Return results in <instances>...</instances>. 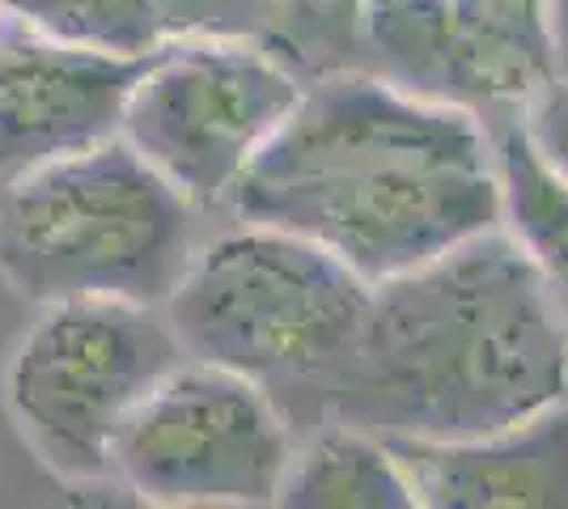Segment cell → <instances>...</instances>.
I'll return each mask as SVG.
<instances>
[{
  "label": "cell",
  "mask_w": 568,
  "mask_h": 509,
  "mask_svg": "<svg viewBox=\"0 0 568 509\" xmlns=\"http://www.w3.org/2000/svg\"><path fill=\"white\" fill-rule=\"evenodd\" d=\"M51 39L111 55H149L166 43L158 0H4Z\"/></svg>",
  "instance_id": "obj_14"
},
{
  "label": "cell",
  "mask_w": 568,
  "mask_h": 509,
  "mask_svg": "<svg viewBox=\"0 0 568 509\" xmlns=\"http://www.w3.org/2000/svg\"><path fill=\"white\" fill-rule=\"evenodd\" d=\"M369 306L374 285L323 246L237 221L195 246L162 315L183 357L255 383L297 437L332 416Z\"/></svg>",
  "instance_id": "obj_3"
},
{
  "label": "cell",
  "mask_w": 568,
  "mask_h": 509,
  "mask_svg": "<svg viewBox=\"0 0 568 509\" xmlns=\"http://www.w3.org/2000/svg\"><path fill=\"white\" fill-rule=\"evenodd\" d=\"M195 213L123 136L0 183V285L26 306H166L200 246Z\"/></svg>",
  "instance_id": "obj_4"
},
{
  "label": "cell",
  "mask_w": 568,
  "mask_h": 509,
  "mask_svg": "<svg viewBox=\"0 0 568 509\" xmlns=\"http://www.w3.org/2000/svg\"><path fill=\"white\" fill-rule=\"evenodd\" d=\"M521 136L568 192V77H556L544 94L521 111Z\"/></svg>",
  "instance_id": "obj_15"
},
{
  "label": "cell",
  "mask_w": 568,
  "mask_h": 509,
  "mask_svg": "<svg viewBox=\"0 0 568 509\" xmlns=\"http://www.w3.org/2000/svg\"><path fill=\"white\" fill-rule=\"evenodd\" d=\"M551 43H556V73L568 77V0H551Z\"/></svg>",
  "instance_id": "obj_16"
},
{
  "label": "cell",
  "mask_w": 568,
  "mask_h": 509,
  "mask_svg": "<svg viewBox=\"0 0 568 509\" xmlns=\"http://www.w3.org/2000/svg\"><path fill=\"white\" fill-rule=\"evenodd\" d=\"M497 149L500 195H505V225L514 230L544 281L556 293V306L568 323V192L560 179L535 157L521 123H500L488 132Z\"/></svg>",
  "instance_id": "obj_12"
},
{
  "label": "cell",
  "mask_w": 568,
  "mask_h": 509,
  "mask_svg": "<svg viewBox=\"0 0 568 509\" xmlns=\"http://www.w3.org/2000/svg\"><path fill=\"white\" fill-rule=\"evenodd\" d=\"M568 399V323L509 225L374 285L332 416L378 437L467 441Z\"/></svg>",
  "instance_id": "obj_2"
},
{
  "label": "cell",
  "mask_w": 568,
  "mask_h": 509,
  "mask_svg": "<svg viewBox=\"0 0 568 509\" xmlns=\"http://www.w3.org/2000/svg\"><path fill=\"white\" fill-rule=\"evenodd\" d=\"M288 509H416L412 485L390 446L369 429L323 420L297 434L276 488Z\"/></svg>",
  "instance_id": "obj_11"
},
{
  "label": "cell",
  "mask_w": 568,
  "mask_h": 509,
  "mask_svg": "<svg viewBox=\"0 0 568 509\" xmlns=\"http://www.w3.org/2000/svg\"><path fill=\"white\" fill-rule=\"evenodd\" d=\"M242 225L323 246L369 285L505 225L488 128L369 69L306 81L225 200Z\"/></svg>",
  "instance_id": "obj_1"
},
{
  "label": "cell",
  "mask_w": 568,
  "mask_h": 509,
  "mask_svg": "<svg viewBox=\"0 0 568 509\" xmlns=\"http://www.w3.org/2000/svg\"><path fill=\"white\" fill-rule=\"evenodd\" d=\"M348 48L356 69L488 132L521 120L560 77L551 0H348Z\"/></svg>",
  "instance_id": "obj_8"
},
{
  "label": "cell",
  "mask_w": 568,
  "mask_h": 509,
  "mask_svg": "<svg viewBox=\"0 0 568 509\" xmlns=\"http://www.w3.org/2000/svg\"><path fill=\"white\" fill-rule=\"evenodd\" d=\"M382 441L425 509H568V399L467 441Z\"/></svg>",
  "instance_id": "obj_10"
},
{
  "label": "cell",
  "mask_w": 568,
  "mask_h": 509,
  "mask_svg": "<svg viewBox=\"0 0 568 509\" xmlns=\"http://www.w3.org/2000/svg\"><path fill=\"white\" fill-rule=\"evenodd\" d=\"M162 34L170 39H237L260 43L297 73L306 51L327 48V0H158Z\"/></svg>",
  "instance_id": "obj_13"
},
{
  "label": "cell",
  "mask_w": 568,
  "mask_h": 509,
  "mask_svg": "<svg viewBox=\"0 0 568 509\" xmlns=\"http://www.w3.org/2000/svg\"><path fill=\"white\" fill-rule=\"evenodd\" d=\"M183 362L162 306H34L4 353L0 399L22 446L64 488L111 480V450L132 408Z\"/></svg>",
  "instance_id": "obj_5"
},
{
  "label": "cell",
  "mask_w": 568,
  "mask_h": 509,
  "mask_svg": "<svg viewBox=\"0 0 568 509\" xmlns=\"http://www.w3.org/2000/svg\"><path fill=\"white\" fill-rule=\"evenodd\" d=\"M302 90L306 77L260 43L170 39L136 77L119 136L191 208H225Z\"/></svg>",
  "instance_id": "obj_6"
},
{
  "label": "cell",
  "mask_w": 568,
  "mask_h": 509,
  "mask_svg": "<svg viewBox=\"0 0 568 509\" xmlns=\"http://www.w3.org/2000/svg\"><path fill=\"white\" fill-rule=\"evenodd\" d=\"M293 429L255 383L183 357L123 420L111 480L141 506H276Z\"/></svg>",
  "instance_id": "obj_7"
},
{
  "label": "cell",
  "mask_w": 568,
  "mask_h": 509,
  "mask_svg": "<svg viewBox=\"0 0 568 509\" xmlns=\"http://www.w3.org/2000/svg\"><path fill=\"white\" fill-rule=\"evenodd\" d=\"M149 55L64 43L13 18L0 34V183L119 136Z\"/></svg>",
  "instance_id": "obj_9"
}]
</instances>
